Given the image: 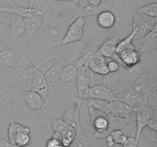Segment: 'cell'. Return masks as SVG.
<instances>
[{
	"label": "cell",
	"instance_id": "1",
	"mask_svg": "<svg viewBox=\"0 0 157 147\" xmlns=\"http://www.w3.org/2000/svg\"><path fill=\"white\" fill-rule=\"evenodd\" d=\"M89 40L87 37H83L82 39L77 42L69 43L62 45H59V48L50 55H46L44 59L38 63L36 66L38 68L42 64L49 62L52 60H55L59 61L64 65V67L67 64H75L82 55L83 51L85 47H87Z\"/></svg>",
	"mask_w": 157,
	"mask_h": 147
},
{
	"label": "cell",
	"instance_id": "2",
	"mask_svg": "<svg viewBox=\"0 0 157 147\" xmlns=\"http://www.w3.org/2000/svg\"><path fill=\"white\" fill-rule=\"evenodd\" d=\"M66 29V25L61 27L48 26L47 28L41 32V34H39L41 37L34 35L33 37H37V42L35 43V44H30L29 47H34V49L29 51L37 52L40 57L39 62H41L49 51L61 45V40L64 37Z\"/></svg>",
	"mask_w": 157,
	"mask_h": 147
},
{
	"label": "cell",
	"instance_id": "3",
	"mask_svg": "<svg viewBox=\"0 0 157 147\" xmlns=\"http://www.w3.org/2000/svg\"><path fill=\"white\" fill-rule=\"evenodd\" d=\"M5 1L9 3L11 7L0 6V13L15 14V15H19V16L22 17L24 18H29V19L33 20L34 21H35L39 25L41 26L44 12L47 10L48 8L50 6V5L52 4L54 0H49L47 5L44 6V7L43 8L34 7L35 0H31L29 7H22V6H16L11 0H5Z\"/></svg>",
	"mask_w": 157,
	"mask_h": 147
},
{
	"label": "cell",
	"instance_id": "4",
	"mask_svg": "<svg viewBox=\"0 0 157 147\" xmlns=\"http://www.w3.org/2000/svg\"><path fill=\"white\" fill-rule=\"evenodd\" d=\"M11 72L10 80L4 82L6 91L25 92L31 90L32 82V69L24 67H12L8 69Z\"/></svg>",
	"mask_w": 157,
	"mask_h": 147
},
{
	"label": "cell",
	"instance_id": "5",
	"mask_svg": "<svg viewBox=\"0 0 157 147\" xmlns=\"http://www.w3.org/2000/svg\"><path fill=\"white\" fill-rule=\"evenodd\" d=\"M132 87L142 99L156 93V70H151L139 74Z\"/></svg>",
	"mask_w": 157,
	"mask_h": 147
},
{
	"label": "cell",
	"instance_id": "6",
	"mask_svg": "<svg viewBox=\"0 0 157 147\" xmlns=\"http://www.w3.org/2000/svg\"><path fill=\"white\" fill-rule=\"evenodd\" d=\"M156 107H150L148 104L147 98H144L140 102L133 107V111L136 115V140L139 142L143 130L147 126L149 119Z\"/></svg>",
	"mask_w": 157,
	"mask_h": 147
},
{
	"label": "cell",
	"instance_id": "7",
	"mask_svg": "<svg viewBox=\"0 0 157 147\" xmlns=\"http://www.w3.org/2000/svg\"><path fill=\"white\" fill-rule=\"evenodd\" d=\"M140 47L137 49L140 54L141 61H145L151 57L156 55L157 48V22L149 31L148 33L140 40Z\"/></svg>",
	"mask_w": 157,
	"mask_h": 147
},
{
	"label": "cell",
	"instance_id": "8",
	"mask_svg": "<svg viewBox=\"0 0 157 147\" xmlns=\"http://www.w3.org/2000/svg\"><path fill=\"white\" fill-rule=\"evenodd\" d=\"M0 41L7 47L15 51H22L27 48L21 36H17L6 23L0 24Z\"/></svg>",
	"mask_w": 157,
	"mask_h": 147
},
{
	"label": "cell",
	"instance_id": "9",
	"mask_svg": "<svg viewBox=\"0 0 157 147\" xmlns=\"http://www.w3.org/2000/svg\"><path fill=\"white\" fill-rule=\"evenodd\" d=\"M83 101L79 98L73 97V100L68 102L64 108V113L61 119L73 127L76 131L82 129L80 120V110Z\"/></svg>",
	"mask_w": 157,
	"mask_h": 147
},
{
	"label": "cell",
	"instance_id": "10",
	"mask_svg": "<svg viewBox=\"0 0 157 147\" xmlns=\"http://www.w3.org/2000/svg\"><path fill=\"white\" fill-rule=\"evenodd\" d=\"M86 18L79 17L72 20L71 24L66 29L64 37L61 40V44H69V43L77 42L82 39L84 35V25H85Z\"/></svg>",
	"mask_w": 157,
	"mask_h": 147
},
{
	"label": "cell",
	"instance_id": "11",
	"mask_svg": "<svg viewBox=\"0 0 157 147\" xmlns=\"http://www.w3.org/2000/svg\"><path fill=\"white\" fill-rule=\"evenodd\" d=\"M156 18H149L144 15L133 12V29L136 31V35L134 37L133 41L141 40L147 33L153 27L156 23Z\"/></svg>",
	"mask_w": 157,
	"mask_h": 147
},
{
	"label": "cell",
	"instance_id": "12",
	"mask_svg": "<svg viewBox=\"0 0 157 147\" xmlns=\"http://www.w3.org/2000/svg\"><path fill=\"white\" fill-rule=\"evenodd\" d=\"M31 69L32 70V86H31V90L36 92L44 100L49 102L48 99L49 89L48 87L44 74L35 64L32 65Z\"/></svg>",
	"mask_w": 157,
	"mask_h": 147
},
{
	"label": "cell",
	"instance_id": "13",
	"mask_svg": "<svg viewBox=\"0 0 157 147\" xmlns=\"http://www.w3.org/2000/svg\"><path fill=\"white\" fill-rule=\"evenodd\" d=\"M87 68L78 69V77H77L76 84L78 90V98L84 102V100L87 99L89 96L90 89L94 86V74L89 77L86 73Z\"/></svg>",
	"mask_w": 157,
	"mask_h": 147
},
{
	"label": "cell",
	"instance_id": "14",
	"mask_svg": "<svg viewBox=\"0 0 157 147\" xmlns=\"http://www.w3.org/2000/svg\"><path fill=\"white\" fill-rule=\"evenodd\" d=\"M64 65L59 61H57L52 67L44 73L46 81L49 90L61 89L63 87L62 83V70Z\"/></svg>",
	"mask_w": 157,
	"mask_h": 147
},
{
	"label": "cell",
	"instance_id": "15",
	"mask_svg": "<svg viewBox=\"0 0 157 147\" xmlns=\"http://www.w3.org/2000/svg\"><path fill=\"white\" fill-rule=\"evenodd\" d=\"M24 100L25 103V105L27 106L29 110H35L40 116L47 119L44 111H43V108L48 107L49 102L44 100L38 93L31 90L24 93Z\"/></svg>",
	"mask_w": 157,
	"mask_h": 147
},
{
	"label": "cell",
	"instance_id": "16",
	"mask_svg": "<svg viewBox=\"0 0 157 147\" xmlns=\"http://www.w3.org/2000/svg\"><path fill=\"white\" fill-rule=\"evenodd\" d=\"M86 67L87 69H90L93 73L101 75V76H106L109 74L107 66V58H104L98 51L94 54L89 58Z\"/></svg>",
	"mask_w": 157,
	"mask_h": 147
},
{
	"label": "cell",
	"instance_id": "17",
	"mask_svg": "<svg viewBox=\"0 0 157 147\" xmlns=\"http://www.w3.org/2000/svg\"><path fill=\"white\" fill-rule=\"evenodd\" d=\"M132 112L133 109L120 100H115L111 102H108L107 110H106L107 115H111V116H119L127 119H130Z\"/></svg>",
	"mask_w": 157,
	"mask_h": 147
},
{
	"label": "cell",
	"instance_id": "18",
	"mask_svg": "<svg viewBox=\"0 0 157 147\" xmlns=\"http://www.w3.org/2000/svg\"><path fill=\"white\" fill-rule=\"evenodd\" d=\"M107 119H108L109 125L107 130L101 133H95L94 136L95 139H104L106 136L110 135V133L114 131V130H123L124 129H126V127H127V126L128 125V123L130 121V119L111 116V115H107Z\"/></svg>",
	"mask_w": 157,
	"mask_h": 147
},
{
	"label": "cell",
	"instance_id": "19",
	"mask_svg": "<svg viewBox=\"0 0 157 147\" xmlns=\"http://www.w3.org/2000/svg\"><path fill=\"white\" fill-rule=\"evenodd\" d=\"M90 97L104 100L107 102L117 100L113 93V90H110L104 83L98 85H94L90 87L88 98Z\"/></svg>",
	"mask_w": 157,
	"mask_h": 147
},
{
	"label": "cell",
	"instance_id": "20",
	"mask_svg": "<svg viewBox=\"0 0 157 147\" xmlns=\"http://www.w3.org/2000/svg\"><path fill=\"white\" fill-rule=\"evenodd\" d=\"M113 93L117 99L127 104L132 109L136 104H137L143 100L132 87L130 88L124 89V90H113Z\"/></svg>",
	"mask_w": 157,
	"mask_h": 147
},
{
	"label": "cell",
	"instance_id": "21",
	"mask_svg": "<svg viewBox=\"0 0 157 147\" xmlns=\"http://www.w3.org/2000/svg\"><path fill=\"white\" fill-rule=\"evenodd\" d=\"M47 120L50 122L54 131L61 133L62 135V138H67V139L73 141L75 134H76V130L73 127L67 125L62 119H52V120H49L48 119Z\"/></svg>",
	"mask_w": 157,
	"mask_h": 147
},
{
	"label": "cell",
	"instance_id": "22",
	"mask_svg": "<svg viewBox=\"0 0 157 147\" xmlns=\"http://www.w3.org/2000/svg\"><path fill=\"white\" fill-rule=\"evenodd\" d=\"M18 51L6 48L0 51V70H7L16 67Z\"/></svg>",
	"mask_w": 157,
	"mask_h": 147
},
{
	"label": "cell",
	"instance_id": "23",
	"mask_svg": "<svg viewBox=\"0 0 157 147\" xmlns=\"http://www.w3.org/2000/svg\"><path fill=\"white\" fill-rule=\"evenodd\" d=\"M119 42V35H113L109 39L101 44L98 47V52L106 58H113L116 55V48Z\"/></svg>",
	"mask_w": 157,
	"mask_h": 147
},
{
	"label": "cell",
	"instance_id": "24",
	"mask_svg": "<svg viewBox=\"0 0 157 147\" xmlns=\"http://www.w3.org/2000/svg\"><path fill=\"white\" fill-rule=\"evenodd\" d=\"M6 24L17 36H22L25 32V19L15 14H9Z\"/></svg>",
	"mask_w": 157,
	"mask_h": 147
},
{
	"label": "cell",
	"instance_id": "25",
	"mask_svg": "<svg viewBox=\"0 0 157 147\" xmlns=\"http://www.w3.org/2000/svg\"><path fill=\"white\" fill-rule=\"evenodd\" d=\"M97 15V23L103 29L111 28L116 23V15L110 10L102 11Z\"/></svg>",
	"mask_w": 157,
	"mask_h": 147
},
{
	"label": "cell",
	"instance_id": "26",
	"mask_svg": "<svg viewBox=\"0 0 157 147\" xmlns=\"http://www.w3.org/2000/svg\"><path fill=\"white\" fill-rule=\"evenodd\" d=\"M31 131L27 126H24L22 130H20L13 139L12 145L15 147H26L31 142Z\"/></svg>",
	"mask_w": 157,
	"mask_h": 147
},
{
	"label": "cell",
	"instance_id": "27",
	"mask_svg": "<svg viewBox=\"0 0 157 147\" xmlns=\"http://www.w3.org/2000/svg\"><path fill=\"white\" fill-rule=\"evenodd\" d=\"M78 69L75 64H67L63 67L62 70V83L63 84H75L78 77Z\"/></svg>",
	"mask_w": 157,
	"mask_h": 147
},
{
	"label": "cell",
	"instance_id": "28",
	"mask_svg": "<svg viewBox=\"0 0 157 147\" xmlns=\"http://www.w3.org/2000/svg\"><path fill=\"white\" fill-rule=\"evenodd\" d=\"M135 35H136V31L132 30V32H130L128 36L124 38L121 41H119L116 48L117 55H119L121 52L125 51L127 50L136 48L134 44H133V39H134Z\"/></svg>",
	"mask_w": 157,
	"mask_h": 147
},
{
	"label": "cell",
	"instance_id": "29",
	"mask_svg": "<svg viewBox=\"0 0 157 147\" xmlns=\"http://www.w3.org/2000/svg\"><path fill=\"white\" fill-rule=\"evenodd\" d=\"M68 147H90V141L84 135L82 129L76 131L75 138Z\"/></svg>",
	"mask_w": 157,
	"mask_h": 147
},
{
	"label": "cell",
	"instance_id": "30",
	"mask_svg": "<svg viewBox=\"0 0 157 147\" xmlns=\"http://www.w3.org/2000/svg\"><path fill=\"white\" fill-rule=\"evenodd\" d=\"M90 123H91V125L94 128L95 133H104V132H105L107 130L109 125L107 115H103V116H98Z\"/></svg>",
	"mask_w": 157,
	"mask_h": 147
},
{
	"label": "cell",
	"instance_id": "31",
	"mask_svg": "<svg viewBox=\"0 0 157 147\" xmlns=\"http://www.w3.org/2000/svg\"><path fill=\"white\" fill-rule=\"evenodd\" d=\"M25 126L16 123L14 120L13 118H11L9 120V125L8 127V137H9V141L12 144L13 139L15 138V135L18 133L21 130L24 128Z\"/></svg>",
	"mask_w": 157,
	"mask_h": 147
},
{
	"label": "cell",
	"instance_id": "32",
	"mask_svg": "<svg viewBox=\"0 0 157 147\" xmlns=\"http://www.w3.org/2000/svg\"><path fill=\"white\" fill-rule=\"evenodd\" d=\"M138 13L144 15L149 18H156L157 17V3L153 2L151 4L146 5L140 8L137 10Z\"/></svg>",
	"mask_w": 157,
	"mask_h": 147
},
{
	"label": "cell",
	"instance_id": "33",
	"mask_svg": "<svg viewBox=\"0 0 157 147\" xmlns=\"http://www.w3.org/2000/svg\"><path fill=\"white\" fill-rule=\"evenodd\" d=\"M84 103L87 104V106L91 107L93 108L97 109V110H101L106 113L107 110V106L108 102L107 101L104 100L98 99V98H87V99L84 100Z\"/></svg>",
	"mask_w": 157,
	"mask_h": 147
},
{
	"label": "cell",
	"instance_id": "34",
	"mask_svg": "<svg viewBox=\"0 0 157 147\" xmlns=\"http://www.w3.org/2000/svg\"><path fill=\"white\" fill-rule=\"evenodd\" d=\"M110 136L114 140L115 144H119V145H123L124 143L125 142L126 139H127V136L123 133V130H117L114 131L110 133Z\"/></svg>",
	"mask_w": 157,
	"mask_h": 147
},
{
	"label": "cell",
	"instance_id": "35",
	"mask_svg": "<svg viewBox=\"0 0 157 147\" xmlns=\"http://www.w3.org/2000/svg\"><path fill=\"white\" fill-rule=\"evenodd\" d=\"M147 126H148L153 131H157V107L153 110V113H152L151 116L149 119Z\"/></svg>",
	"mask_w": 157,
	"mask_h": 147
},
{
	"label": "cell",
	"instance_id": "36",
	"mask_svg": "<svg viewBox=\"0 0 157 147\" xmlns=\"http://www.w3.org/2000/svg\"><path fill=\"white\" fill-rule=\"evenodd\" d=\"M107 66L108 68L109 73H115L120 69L121 64L114 59L109 58L108 61H107Z\"/></svg>",
	"mask_w": 157,
	"mask_h": 147
},
{
	"label": "cell",
	"instance_id": "37",
	"mask_svg": "<svg viewBox=\"0 0 157 147\" xmlns=\"http://www.w3.org/2000/svg\"><path fill=\"white\" fill-rule=\"evenodd\" d=\"M87 108H88L89 111V117H90V122L91 123L95 118H97L98 116H103V115H107V113L104 111H101V110H97V109L93 108L91 107H89L87 106Z\"/></svg>",
	"mask_w": 157,
	"mask_h": 147
},
{
	"label": "cell",
	"instance_id": "38",
	"mask_svg": "<svg viewBox=\"0 0 157 147\" xmlns=\"http://www.w3.org/2000/svg\"><path fill=\"white\" fill-rule=\"evenodd\" d=\"M139 142L136 140V138L135 136H127L125 142L123 145V147H137Z\"/></svg>",
	"mask_w": 157,
	"mask_h": 147
},
{
	"label": "cell",
	"instance_id": "39",
	"mask_svg": "<svg viewBox=\"0 0 157 147\" xmlns=\"http://www.w3.org/2000/svg\"><path fill=\"white\" fill-rule=\"evenodd\" d=\"M7 93L6 87L4 84V81L2 80V70H0V100L4 97L5 94Z\"/></svg>",
	"mask_w": 157,
	"mask_h": 147
},
{
	"label": "cell",
	"instance_id": "40",
	"mask_svg": "<svg viewBox=\"0 0 157 147\" xmlns=\"http://www.w3.org/2000/svg\"><path fill=\"white\" fill-rule=\"evenodd\" d=\"M0 147H15L9 141L6 140L3 137V133L0 131Z\"/></svg>",
	"mask_w": 157,
	"mask_h": 147
},
{
	"label": "cell",
	"instance_id": "41",
	"mask_svg": "<svg viewBox=\"0 0 157 147\" xmlns=\"http://www.w3.org/2000/svg\"><path fill=\"white\" fill-rule=\"evenodd\" d=\"M60 144H61L60 141L57 140V139H53V138H51V139H49L46 142L45 146L46 147H57L58 145H60Z\"/></svg>",
	"mask_w": 157,
	"mask_h": 147
},
{
	"label": "cell",
	"instance_id": "42",
	"mask_svg": "<svg viewBox=\"0 0 157 147\" xmlns=\"http://www.w3.org/2000/svg\"><path fill=\"white\" fill-rule=\"evenodd\" d=\"M104 139H106V143H107V147H113L115 145V142L113 139L112 138V136L110 135H108L107 136H106Z\"/></svg>",
	"mask_w": 157,
	"mask_h": 147
},
{
	"label": "cell",
	"instance_id": "43",
	"mask_svg": "<svg viewBox=\"0 0 157 147\" xmlns=\"http://www.w3.org/2000/svg\"><path fill=\"white\" fill-rule=\"evenodd\" d=\"M52 138L57 139V140H58L61 142V139H62V135H61V133H58V132L54 131V133L52 134Z\"/></svg>",
	"mask_w": 157,
	"mask_h": 147
},
{
	"label": "cell",
	"instance_id": "44",
	"mask_svg": "<svg viewBox=\"0 0 157 147\" xmlns=\"http://www.w3.org/2000/svg\"><path fill=\"white\" fill-rule=\"evenodd\" d=\"M87 2L90 6H98L101 3V0H87Z\"/></svg>",
	"mask_w": 157,
	"mask_h": 147
},
{
	"label": "cell",
	"instance_id": "45",
	"mask_svg": "<svg viewBox=\"0 0 157 147\" xmlns=\"http://www.w3.org/2000/svg\"><path fill=\"white\" fill-rule=\"evenodd\" d=\"M55 1H66V2H71L75 3V4H78L81 6H85L86 4L85 3L82 2L80 0H55Z\"/></svg>",
	"mask_w": 157,
	"mask_h": 147
},
{
	"label": "cell",
	"instance_id": "46",
	"mask_svg": "<svg viewBox=\"0 0 157 147\" xmlns=\"http://www.w3.org/2000/svg\"><path fill=\"white\" fill-rule=\"evenodd\" d=\"M6 13H0V24L1 23H6L9 15H5Z\"/></svg>",
	"mask_w": 157,
	"mask_h": 147
},
{
	"label": "cell",
	"instance_id": "47",
	"mask_svg": "<svg viewBox=\"0 0 157 147\" xmlns=\"http://www.w3.org/2000/svg\"><path fill=\"white\" fill-rule=\"evenodd\" d=\"M57 147H64V146H63V145H61V144H60V145H58Z\"/></svg>",
	"mask_w": 157,
	"mask_h": 147
},
{
	"label": "cell",
	"instance_id": "48",
	"mask_svg": "<svg viewBox=\"0 0 157 147\" xmlns=\"http://www.w3.org/2000/svg\"><path fill=\"white\" fill-rule=\"evenodd\" d=\"M2 1H5V0H0V3H1Z\"/></svg>",
	"mask_w": 157,
	"mask_h": 147
},
{
	"label": "cell",
	"instance_id": "49",
	"mask_svg": "<svg viewBox=\"0 0 157 147\" xmlns=\"http://www.w3.org/2000/svg\"><path fill=\"white\" fill-rule=\"evenodd\" d=\"M105 147H107V146H105Z\"/></svg>",
	"mask_w": 157,
	"mask_h": 147
}]
</instances>
